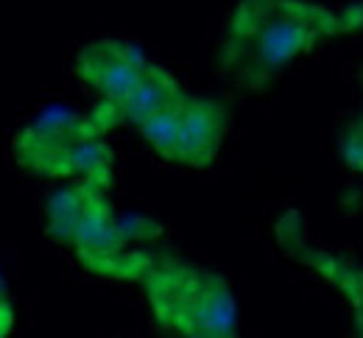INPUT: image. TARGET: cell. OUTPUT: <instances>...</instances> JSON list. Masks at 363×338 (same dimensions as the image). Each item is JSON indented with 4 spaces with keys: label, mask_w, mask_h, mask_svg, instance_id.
<instances>
[{
    "label": "cell",
    "mask_w": 363,
    "mask_h": 338,
    "mask_svg": "<svg viewBox=\"0 0 363 338\" xmlns=\"http://www.w3.org/2000/svg\"><path fill=\"white\" fill-rule=\"evenodd\" d=\"M148 62L143 53L123 43H95L79 56V76L112 103H121L135 90Z\"/></svg>",
    "instance_id": "cell-2"
},
{
    "label": "cell",
    "mask_w": 363,
    "mask_h": 338,
    "mask_svg": "<svg viewBox=\"0 0 363 338\" xmlns=\"http://www.w3.org/2000/svg\"><path fill=\"white\" fill-rule=\"evenodd\" d=\"M196 338H218V336H196Z\"/></svg>",
    "instance_id": "cell-9"
},
{
    "label": "cell",
    "mask_w": 363,
    "mask_h": 338,
    "mask_svg": "<svg viewBox=\"0 0 363 338\" xmlns=\"http://www.w3.org/2000/svg\"><path fill=\"white\" fill-rule=\"evenodd\" d=\"M224 106L216 101L204 98H187L184 112H182L179 145H177V159L187 165H204L216 157V148L224 135Z\"/></svg>",
    "instance_id": "cell-3"
},
{
    "label": "cell",
    "mask_w": 363,
    "mask_h": 338,
    "mask_svg": "<svg viewBox=\"0 0 363 338\" xmlns=\"http://www.w3.org/2000/svg\"><path fill=\"white\" fill-rule=\"evenodd\" d=\"M73 243H76L79 252H84L87 257H92V254H98V257H115V254L121 252V243H123L121 227L112 221L106 201L95 193V188H92L87 213H84V218H82V227H79L76 241Z\"/></svg>",
    "instance_id": "cell-5"
},
{
    "label": "cell",
    "mask_w": 363,
    "mask_h": 338,
    "mask_svg": "<svg viewBox=\"0 0 363 338\" xmlns=\"http://www.w3.org/2000/svg\"><path fill=\"white\" fill-rule=\"evenodd\" d=\"M344 159H347L352 168L363 171V129L358 123L344 135Z\"/></svg>",
    "instance_id": "cell-8"
},
{
    "label": "cell",
    "mask_w": 363,
    "mask_h": 338,
    "mask_svg": "<svg viewBox=\"0 0 363 338\" xmlns=\"http://www.w3.org/2000/svg\"><path fill=\"white\" fill-rule=\"evenodd\" d=\"M182 96V90L174 84V79L160 70V67H145V73L140 76V81L135 84V90L123 98L121 103H115L118 115L123 120H132V123H145L151 115H157L160 109H165L171 101H177Z\"/></svg>",
    "instance_id": "cell-4"
},
{
    "label": "cell",
    "mask_w": 363,
    "mask_h": 338,
    "mask_svg": "<svg viewBox=\"0 0 363 338\" xmlns=\"http://www.w3.org/2000/svg\"><path fill=\"white\" fill-rule=\"evenodd\" d=\"M335 31H341L338 17L308 0H240L229 20L221 67L235 81L260 87Z\"/></svg>",
    "instance_id": "cell-1"
},
{
    "label": "cell",
    "mask_w": 363,
    "mask_h": 338,
    "mask_svg": "<svg viewBox=\"0 0 363 338\" xmlns=\"http://www.w3.org/2000/svg\"><path fill=\"white\" fill-rule=\"evenodd\" d=\"M358 126H361V129H363V120H361V123H358Z\"/></svg>",
    "instance_id": "cell-10"
},
{
    "label": "cell",
    "mask_w": 363,
    "mask_h": 338,
    "mask_svg": "<svg viewBox=\"0 0 363 338\" xmlns=\"http://www.w3.org/2000/svg\"><path fill=\"white\" fill-rule=\"evenodd\" d=\"M187 96L182 93L177 101H171L165 109L151 115L145 123H140V132L148 143L154 145L165 159H177V145H179V129H182V112H184Z\"/></svg>",
    "instance_id": "cell-7"
},
{
    "label": "cell",
    "mask_w": 363,
    "mask_h": 338,
    "mask_svg": "<svg viewBox=\"0 0 363 338\" xmlns=\"http://www.w3.org/2000/svg\"><path fill=\"white\" fill-rule=\"evenodd\" d=\"M90 193L92 185H84V188L62 191L50 198V235L67 243L76 241V232H79L82 218L90 204Z\"/></svg>",
    "instance_id": "cell-6"
}]
</instances>
